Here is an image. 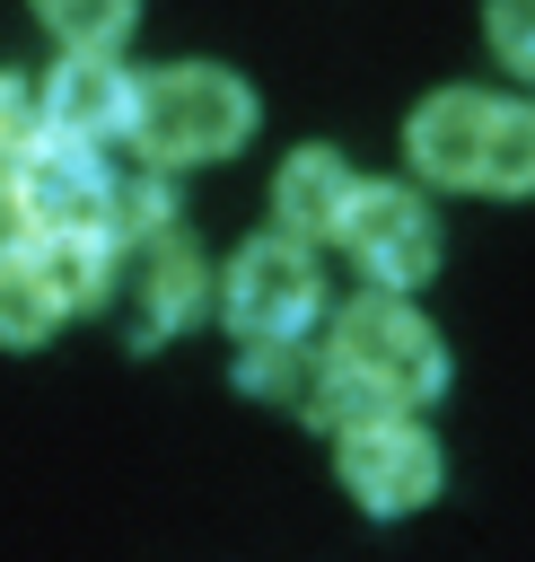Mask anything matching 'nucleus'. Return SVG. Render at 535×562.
Masks as SVG:
<instances>
[{"mask_svg": "<svg viewBox=\"0 0 535 562\" xmlns=\"http://www.w3.org/2000/svg\"><path fill=\"white\" fill-rule=\"evenodd\" d=\"M254 132V88L219 61H167L158 79H140V114H132V140L149 167H193V158H219Z\"/></svg>", "mask_w": 535, "mask_h": 562, "instance_id": "f257e3e1", "label": "nucleus"}, {"mask_svg": "<svg viewBox=\"0 0 535 562\" xmlns=\"http://www.w3.org/2000/svg\"><path fill=\"white\" fill-rule=\"evenodd\" d=\"M351 378H368V386H386L403 413L412 404H430L439 386H447V351H439V334L395 299V290H360L342 316H333V342H325Z\"/></svg>", "mask_w": 535, "mask_h": 562, "instance_id": "f03ea898", "label": "nucleus"}, {"mask_svg": "<svg viewBox=\"0 0 535 562\" xmlns=\"http://www.w3.org/2000/svg\"><path fill=\"white\" fill-rule=\"evenodd\" d=\"M219 316L246 334V342H298L316 316H325V272H316V246L298 237H254L228 255V281H219Z\"/></svg>", "mask_w": 535, "mask_h": 562, "instance_id": "7ed1b4c3", "label": "nucleus"}, {"mask_svg": "<svg viewBox=\"0 0 535 562\" xmlns=\"http://www.w3.org/2000/svg\"><path fill=\"white\" fill-rule=\"evenodd\" d=\"M210 299V263L184 228H149V237H123L114 255V316H123V342H167L202 316Z\"/></svg>", "mask_w": 535, "mask_h": 562, "instance_id": "20e7f679", "label": "nucleus"}, {"mask_svg": "<svg viewBox=\"0 0 535 562\" xmlns=\"http://www.w3.org/2000/svg\"><path fill=\"white\" fill-rule=\"evenodd\" d=\"M342 246H351V263H360L368 290H395L403 299L412 281L439 272V211L412 184H360V211H351Z\"/></svg>", "mask_w": 535, "mask_h": 562, "instance_id": "39448f33", "label": "nucleus"}, {"mask_svg": "<svg viewBox=\"0 0 535 562\" xmlns=\"http://www.w3.org/2000/svg\"><path fill=\"white\" fill-rule=\"evenodd\" d=\"M342 492L368 518H403V509L439 501V448H430V430H412L403 413L368 422V430H342Z\"/></svg>", "mask_w": 535, "mask_h": 562, "instance_id": "423d86ee", "label": "nucleus"}, {"mask_svg": "<svg viewBox=\"0 0 535 562\" xmlns=\"http://www.w3.org/2000/svg\"><path fill=\"white\" fill-rule=\"evenodd\" d=\"M35 114H44V132H53V140H88V149H105V140H132L140 79H132L114 53H61V61L44 70Z\"/></svg>", "mask_w": 535, "mask_h": 562, "instance_id": "0eeeda50", "label": "nucleus"}, {"mask_svg": "<svg viewBox=\"0 0 535 562\" xmlns=\"http://www.w3.org/2000/svg\"><path fill=\"white\" fill-rule=\"evenodd\" d=\"M18 193L35 211V237L44 228H114V167L88 140H53L44 132L26 149V167H18Z\"/></svg>", "mask_w": 535, "mask_h": 562, "instance_id": "6e6552de", "label": "nucleus"}, {"mask_svg": "<svg viewBox=\"0 0 535 562\" xmlns=\"http://www.w3.org/2000/svg\"><path fill=\"white\" fill-rule=\"evenodd\" d=\"M491 114H500V97H482V88H439V97H421L412 123H403L412 176H430V184H482Z\"/></svg>", "mask_w": 535, "mask_h": 562, "instance_id": "1a4fd4ad", "label": "nucleus"}, {"mask_svg": "<svg viewBox=\"0 0 535 562\" xmlns=\"http://www.w3.org/2000/svg\"><path fill=\"white\" fill-rule=\"evenodd\" d=\"M351 211H360V176H351L342 149H298V158H281V176H272V220H281V237L325 246V237L351 228Z\"/></svg>", "mask_w": 535, "mask_h": 562, "instance_id": "9d476101", "label": "nucleus"}, {"mask_svg": "<svg viewBox=\"0 0 535 562\" xmlns=\"http://www.w3.org/2000/svg\"><path fill=\"white\" fill-rule=\"evenodd\" d=\"M26 255H35V272L53 281L61 307H105L114 299V255H123L114 228H44Z\"/></svg>", "mask_w": 535, "mask_h": 562, "instance_id": "9b49d317", "label": "nucleus"}, {"mask_svg": "<svg viewBox=\"0 0 535 562\" xmlns=\"http://www.w3.org/2000/svg\"><path fill=\"white\" fill-rule=\"evenodd\" d=\"M325 360H333V351H298V342H246L237 386H246V395H272V404H316Z\"/></svg>", "mask_w": 535, "mask_h": 562, "instance_id": "f8f14e48", "label": "nucleus"}, {"mask_svg": "<svg viewBox=\"0 0 535 562\" xmlns=\"http://www.w3.org/2000/svg\"><path fill=\"white\" fill-rule=\"evenodd\" d=\"M61 316H70V307H61V299H53V281L35 272V255L0 263V342H9V351H35Z\"/></svg>", "mask_w": 535, "mask_h": 562, "instance_id": "ddd939ff", "label": "nucleus"}, {"mask_svg": "<svg viewBox=\"0 0 535 562\" xmlns=\"http://www.w3.org/2000/svg\"><path fill=\"white\" fill-rule=\"evenodd\" d=\"M482 193H535V105H500V114H491Z\"/></svg>", "mask_w": 535, "mask_h": 562, "instance_id": "4468645a", "label": "nucleus"}, {"mask_svg": "<svg viewBox=\"0 0 535 562\" xmlns=\"http://www.w3.org/2000/svg\"><path fill=\"white\" fill-rule=\"evenodd\" d=\"M35 18L61 35V53H114L132 35V0H35Z\"/></svg>", "mask_w": 535, "mask_h": 562, "instance_id": "2eb2a0df", "label": "nucleus"}, {"mask_svg": "<svg viewBox=\"0 0 535 562\" xmlns=\"http://www.w3.org/2000/svg\"><path fill=\"white\" fill-rule=\"evenodd\" d=\"M325 430H368V422H395L403 404L386 395V386H368V378H351L342 360H325V386H316V404H307Z\"/></svg>", "mask_w": 535, "mask_h": 562, "instance_id": "dca6fc26", "label": "nucleus"}, {"mask_svg": "<svg viewBox=\"0 0 535 562\" xmlns=\"http://www.w3.org/2000/svg\"><path fill=\"white\" fill-rule=\"evenodd\" d=\"M149 228H175V184L167 167L140 158V176H114V237H149Z\"/></svg>", "mask_w": 535, "mask_h": 562, "instance_id": "f3484780", "label": "nucleus"}, {"mask_svg": "<svg viewBox=\"0 0 535 562\" xmlns=\"http://www.w3.org/2000/svg\"><path fill=\"white\" fill-rule=\"evenodd\" d=\"M482 35H491L500 70L535 79V0H482Z\"/></svg>", "mask_w": 535, "mask_h": 562, "instance_id": "a211bd4d", "label": "nucleus"}, {"mask_svg": "<svg viewBox=\"0 0 535 562\" xmlns=\"http://www.w3.org/2000/svg\"><path fill=\"white\" fill-rule=\"evenodd\" d=\"M35 140H44V114H35V97H26L18 79H0V167L18 176Z\"/></svg>", "mask_w": 535, "mask_h": 562, "instance_id": "6ab92c4d", "label": "nucleus"}, {"mask_svg": "<svg viewBox=\"0 0 535 562\" xmlns=\"http://www.w3.org/2000/svg\"><path fill=\"white\" fill-rule=\"evenodd\" d=\"M35 246V211H26V193H18V176L0 167V263H18Z\"/></svg>", "mask_w": 535, "mask_h": 562, "instance_id": "aec40b11", "label": "nucleus"}]
</instances>
